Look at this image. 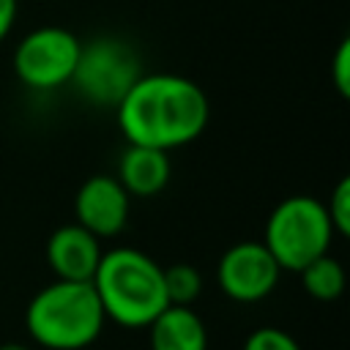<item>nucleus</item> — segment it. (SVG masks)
Returning <instances> with one entry per match:
<instances>
[{"mask_svg":"<svg viewBox=\"0 0 350 350\" xmlns=\"http://www.w3.org/2000/svg\"><path fill=\"white\" fill-rule=\"evenodd\" d=\"M118 126L131 145L175 150L194 142L211 118L205 90L180 74H139L115 104Z\"/></svg>","mask_w":350,"mask_h":350,"instance_id":"f257e3e1","label":"nucleus"},{"mask_svg":"<svg viewBox=\"0 0 350 350\" xmlns=\"http://www.w3.org/2000/svg\"><path fill=\"white\" fill-rule=\"evenodd\" d=\"M107 320L123 328H148L167 306L161 265L131 246L101 254L90 279Z\"/></svg>","mask_w":350,"mask_h":350,"instance_id":"f03ea898","label":"nucleus"},{"mask_svg":"<svg viewBox=\"0 0 350 350\" xmlns=\"http://www.w3.org/2000/svg\"><path fill=\"white\" fill-rule=\"evenodd\" d=\"M104 323L107 314L90 282L55 279L30 298L25 312L27 334L46 350H85Z\"/></svg>","mask_w":350,"mask_h":350,"instance_id":"7ed1b4c3","label":"nucleus"},{"mask_svg":"<svg viewBox=\"0 0 350 350\" xmlns=\"http://www.w3.org/2000/svg\"><path fill=\"white\" fill-rule=\"evenodd\" d=\"M334 227L328 221L325 205L314 197L295 194L282 200L268 221L262 243L273 254L282 271H301L314 257L325 254L334 241Z\"/></svg>","mask_w":350,"mask_h":350,"instance_id":"20e7f679","label":"nucleus"},{"mask_svg":"<svg viewBox=\"0 0 350 350\" xmlns=\"http://www.w3.org/2000/svg\"><path fill=\"white\" fill-rule=\"evenodd\" d=\"M82 41L66 27H36L14 49V74L33 90H55L71 82Z\"/></svg>","mask_w":350,"mask_h":350,"instance_id":"39448f33","label":"nucleus"},{"mask_svg":"<svg viewBox=\"0 0 350 350\" xmlns=\"http://www.w3.org/2000/svg\"><path fill=\"white\" fill-rule=\"evenodd\" d=\"M137 77L139 60L123 41L93 38L90 44H82L71 82L88 101L115 107Z\"/></svg>","mask_w":350,"mask_h":350,"instance_id":"423d86ee","label":"nucleus"},{"mask_svg":"<svg viewBox=\"0 0 350 350\" xmlns=\"http://www.w3.org/2000/svg\"><path fill=\"white\" fill-rule=\"evenodd\" d=\"M279 262L262 241H241L230 246L216 265L219 287L238 304H257L268 298L279 282Z\"/></svg>","mask_w":350,"mask_h":350,"instance_id":"0eeeda50","label":"nucleus"},{"mask_svg":"<svg viewBox=\"0 0 350 350\" xmlns=\"http://www.w3.org/2000/svg\"><path fill=\"white\" fill-rule=\"evenodd\" d=\"M129 211H131V194L112 175H93L77 189L74 197L77 224L90 230L96 238L118 235L129 221Z\"/></svg>","mask_w":350,"mask_h":350,"instance_id":"6e6552de","label":"nucleus"},{"mask_svg":"<svg viewBox=\"0 0 350 350\" xmlns=\"http://www.w3.org/2000/svg\"><path fill=\"white\" fill-rule=\"evenodd\" d=\"M98 238L82 224H63L46 241V262L57 279L90 282L101 260Z\"/></svg>","mask_w":350,"mask_h":350,"instance_id":"1a4fd4ad","label":"nucleus"},{"mask_svg":"<svg viewBox=\"0 0 350 350\" xmlns=\"http://www.w3.org/2000/svg\"><path fill=\"white\" fill-rule=\"evenodd\" d=\"M170 153L148 145H131L120 153L118 180L131 197H153L170 183Z\"/></svg>","mask_w":350,"mask_h":350,"instance_id":"9d476101","label":"nucleus"},{"mask_svg":"<svg viewBox=\"0 0 350 350\" xmlns=\"http://www.w3.org/2000/svg\"><path fill=\"white\" fill-rule=\"evenodd\" d=\"M148 331H150V350H208L205 323L191 306L167 304L153 317Z\"/></svg>","mask_w":350,"mask_h":350,"instance_id":"9b49d317","label":"nucleus"},{"mask_svg":"<svg viewBox=\"0 0 350 350\" xmlns=\"http://www.w3.org/2000/svg\"><path fill=\"white\" fill-rule=\"evenodd\" d=\"M301 284L304 290L314 298V301H336L345 293L347 276L339 260H334L328 252L314 257L312 262H306L301 271Z\"/></svg>","mask_w":350,"mask_h":350,"instance_id":"f8f14e48","label":"nucleus"},{"mask_svg":"<svg viewBox=\"0 0 350 350\" xmlns=\"http://www.w3.org/2000/svg\"><path fill=\"white\" fill-rule=\"evenodd\" d=\"M164 273V293H167V304L175 306H191L200 298L202 290V276L194 265L189 262H175L170 268H161Z\"/></svg>","mask_w":350,"mask_h":350,"instance_id":"ddd939ff","label":"nucleus"},{"mask_svg":"<svg viewBox=\"0 0 350 350\" xmlns=\"http://www.w3.org/2000/svg\"><path fill=\"white\" fill-rule=\"evenodd\" d=\"M323 205H325V213H328V221H331L334 232L347 235L350 232V178H342L334 186L328 202H323Z\"/></svg>","mask_w":350,"mask_h":350,"instance_id":"4468645a","label":"nucleus"},{"mask_svg":"<svg viewBox=\"0 0 350 350\" xmlns=\"http://www.w3.org/2000/svg\"><path fill=\"white\" fill-rule=\"evenodd\" d=\"M241 350H301V347L287 331H282L276 325H262L246 336Z\"/></svg>","mask_w":350,"mask_h":350,"instance_id":"2eb2a0df","label":"nucleus"},{"mask_svg":"<svg viewBox=\"0 0 350 350\" xmlns=\"http://www.w3.org/2000/svg\"><path fill=\"white\" fill-rule=\"evenodd\" d=\"M331 71H334V85H336L339 96H350V41L347 38L336 46Z\"/></svg>","mask_w":350,"mask_h":350,"instance_id":"dca6fc26","label":"nucleus"},{"mask_svg":"<svg viewBox=\"0 0 350 350\" xmlns=\"http://www.w3.org/2000/svg\"><path fill=\"white\" fill-rule=\"evenodd\" d=\"M16 0H0V41L11 33L14 22H16Z\"/></svg>","mask_w":350,"mask_h":350,"instance_id":"f3484780","label":"nucleus"},{"mask_svg":"<svg viewBox=\"0 0 350 350\" xmlns=\"http://www.w3.org/2000/svg\"><path fill=\"white\" fill-rule=\"evenodd\" d=\"M0 350H27V347L19 342H5V345H0Z\"/></svg>","mask_w":350,"mask_h":350,"instance_id":"a211bd4d","label":"nucleus"}]
</instances>
